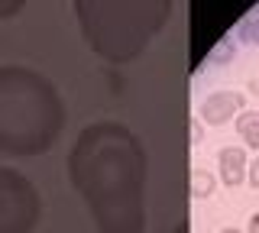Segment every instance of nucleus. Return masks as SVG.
<instances>
[{
    "label": "nucleus",
    "instance_id": "1",
    "mask_svg": "<svg viewBox=\"0 0 259 233\" xmlns=\"http://www.w3.org/2000/svg\"><path fill=\"white\" fill-rule=\"evenodd\" d=\"M146 168L140 136L117 120L84 126L68 152L71 188L84 198L101 233L146 230Z\"/></svg>",
    "mask_w": 259,
    "mask_h": 233
},
{
    "label": "nucleus",
    "instance_id": "2",
    "mask_svg": "<svg viewBox=\"0 0 259 233\" xmlns=\"http://www.w3.org/2000/svg\"><path fill=\"white\" fill-rule=\"evenodd\" d=\"M65 126L62 94L46 75L26 65L0 68V152L42 156Z\"/></svg>",
    "mask_w": 259,
    "mask_h": 233
},
{
    "label": "nucleus",
    "instance_id": "3",
    "mask_svg": "<svg viewBox=\"0 0 259 233\" xmlns=\"http://www.w3.org/2000/svg\"><path fill=\"white\" fill-rule=\"evenodd\" d=\"M175 0H75L81 36L107 62L136 59L172 17Z\"/></svg>",
    "mask_w": 259,
    "mask_h": 233
},
{
    "label": "nucleus",
    "instance_id": "4",
    "mask_svg": "<svg viewBox=\"0 0 259 233\" xmlns=\"http://www.w3.org/2000/svg\"><path fill=\"white\" fill-rule=\"evenodd\" d=\"M42 201L26 175L0 165V233H29L39 223Z\"/></svg>",
    "mask_w": 259,
    "mask_h": 233
},
{
    "label": "nucleus",
    "instance_id": "5",
    "mask_svg": "<svg viewBox=\"0 0 259 233\" xmlns=\"http://www.w3.org/2000/svg\"><path fill=\"white\" fill-rule=\"evenodd\" d=\"M243 110V94L240 91H214L201 101V120L210 126H221L227 120H237Z\"/></svg>",
    "mask_w": 259,
    "mask_h": 233
},
{
    "label": "nucleus",
    "instance_id": "6",
    "mask_svg": "<svg viewBox=\"0 0 259 233\" xmlns=\"http://www.w3.org/2000/svg\"><path fill=\"white\" fill-rule=\"evenodd\" d=\"M217 168H221V181L227 188H237V184L246 181V172H249V159H246V149L243 146H224L217 152Z\"/></svg>",
    "mask_w": 259,
    "mask_h": 233
},
{
    "label": "nucleus",
    "instance_id": "7",
    "mask_svg": "<svg viewBox=\"0 0 259 233\" xmlns=\"http://www.w3.org/2000/svg\"><path fill=\"white\" fill-rule=\"evenodd\" d=\"M233 126H237L240 139L246 143L249 149H259V110H240L237 120H233Z\"/></svg>",
    "mask_w": 259,
    "mask_h": 233
},
{
    "label": "nucleus",
    "instance_id": "8",
    "mask_svg": "<svg viewBox=\"0 0 259 233\" xmlns=\"http://www.w3.org/2000/svg\"><path fill=\"white\" fill-rule=\"evenodd\" d=\"M210 191H214V175L204 172V168H194V175H191V195L194 198H207Z\"/></svg>",
    "mask_w": 259,
    "mask_h": 233
},
{
    "label": "nucleus",
    "instance_id": "9",
    "mask_svg": "<svg viewBox=\"0 0 259 233\" xmlns=\"http://www.w3.org/2000/svg\"><path fill=\"white\" fill-rule=\"evenodd\" d=\"M240 36L246 39V42H253V45H259V17H253V20H246L240 26Z\"/></svg>",
    "mask_w": 259,
    "mask_h": 233
},
{
    "label": "nucleus",
    "instance_id": "10",
    "mask_svg": "<svg viewBox=\"0 0 259 233\" xmlns=\"http://www.w3.org/2000/svg\"><path fill=\"white\" fill-rule=\"evenodd\" d=\"M26 7V0H0V20H10Z\"/></svg>",
    "mask_w": 259,
    "mask_h": 233
},
{
    "label": "nucleus",
    "instance_id": "11",
    "mask_svg": "<svg viewBox=\"0 0 259 233\" xmlns=\"http://www.w3.org/2000/svg\"><path fill=\"white\" fill-rule=\"evenodd\" d=\"M246 178H249V184H253V188H259V156L253 159V162H249V172H246Z\"/></svg>",
    "mask_w": 259,
    "mask_h": 233
},
{
    "label": "nucleus",
    "instance_id": "12",
    "mask_svg": "<svg viewBox=\"0 0 259 233\" xmlns=\"http://www.w3.org/2000/svg\"><path fill=\"white\" fill-rule=\"evenodd\" d=\"M246 91L253 94V98H259V78H249V84H246Z\"/></svg>",
    "mask_w": 259,
    "mask_h": 233
},
{
    "label": "nucleus",
    "instance_id": "13",
    "mask_svg": "<svg viewBox=\"0 0 259 233\" xmlns=\"http://www.w3.org/2000/svg\"><path fill=\"white\" fill-rule=\"evenodd\" d=\"M249 233H259V211L249 217Z\"/></svg>",
    "mask_w": 259,
    "mask_h": 233
},
{
    "label": "nucleus",
    "instance_id": "14",
    "mask_svg": "<svg viewBox=\"0 0 259 233\" xmlns=\"http://www.w3.org/2000/svg\"><path fill=\"white\" fill-rule=\"evenodd\" d=\"M201 133H204V130H201V123H194V126H191V139L201 143Z\"/></svg>",
    "mask_w": 259,
    "mask_h": 233
},
{
    "label": "nucleus",
    "instance_id": "15",
    "mask_svg": "<svg viewBox=\"0 0 259 233\" xmlns=\"http://www.w3.org/2000/svg\"><path fill=\"white\" fill-rule=\"evenodd\" d=\"M221 233H243V230H233V227H227V230H221Z\"/></svg>",
    "mask_w": 259,
    "mask_h": 233
}]
</instances>
